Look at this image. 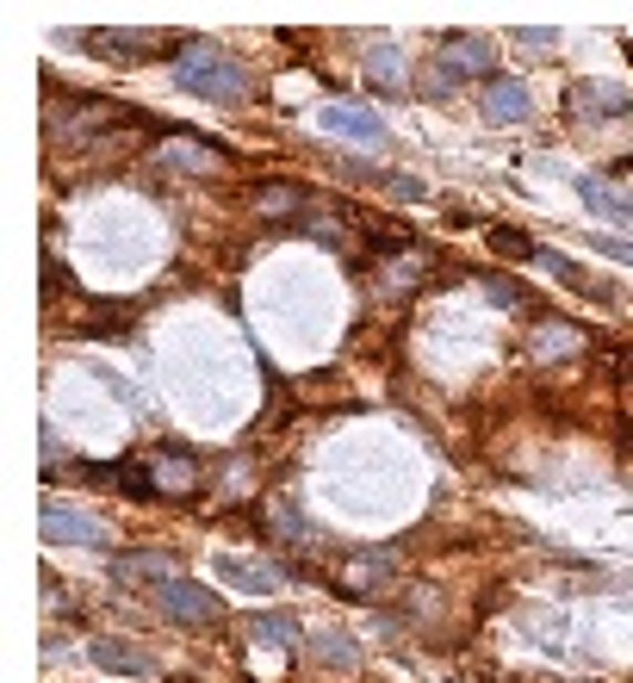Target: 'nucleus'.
<instances>
[{"mask_svg":"<svg viewBox=\"0 0 633 683\" xmlns=\"http://www.w3.org/2000/svg\"><path fill=\"white\" fill-rule=\"evenodd\" d=\"M175 81L187 87V94L211 100V106H242V94H249V69L230 63L218 44H193L187 56H180Z\"/></svg>","mask_w":633,"mask_h":683,"instance_id":"nucleus-1","label":"nucleus"},{"mask_svg":"<svg viewBox=\"0 0 633 683\" xmlns=\"http://www.w3.org/2000/svg\"><path fill=\"white\" fill-rule=\"evenodd\" d=\"M156 603L168 621H180V628H211V621H224V603L211 597L206 584H187V578H168V584H156Z\"/></svg>","mask_w":633,"mask_h":683,"instance_id":"nucleus-2","label":"nucleus"},{"mask_svg":"<svg viewBox=\"0 0 633 683\" xmlns=\"http://www.w3.org/2000/svg\"><path fill=\"white\" fill-rule=\"evenodd\" d=\"M38 528H44V540H63V547H106V522H94L75 504H44Z\"/></svg>","mask_w":633,"mask_h":683,"instance_id":"nucleus-3","label":"nucleus"},{"mask_svg":"<svg viewBox=\"0 0 633 683\" xmlns=\"http://www.w3.org/2000/svg\"><path fill=\"white\" fill-rule=\"evenodd\" d=\"M497 69V38L485 32H459L442 44V81L447 75H491Z\"/></svg>","mask_w":633,"mask_h":683,"instance_id":"nucleus-4","label":"nucleus"},{"mask_svg":"<svg viewBox=\"0 0 633 683\" xmlns=\"http://www.w3.org/2000/svg\"><path fill=\"white\" fill-rule=\"evenodd\" d=\"M316 125L335 131V137H354V144H385V118L373 106H349V100H335V106L316 112Z\"/></svg>","mask_w":633,"mask_h":683,"instance_id":"nucleus-5","label":"nucleus"},{"mask_svg":"<svg viewBox=\"0 0 633 683\" xmlns=\"http://www.w3.org/2000/svg\"><path fill=\"white\" fill-rule=\"evenodd\" d=\"M211 572H218L224 584L249 590V597H268V590H280V584H286L280 566H268V559H242V553H218V559H211Z\"/></svg>","mask_w":633,"mask_h":683,"instance_id":"nucleus-6","label":"nucleus"},{"mask_svg":"<svg viewBox=\"0 0 633 683\" xmlns=\"http://www.w3.org/2000/svg\"><path fill=\"white\" fill-rule=\"evenodd\" d=\"M578 199H584L596 218H609V224H621V230H633V199L621 187H609L602 175H578Z\"/></svg>","mask_w":633,"mask_h":683,"instance_id":"nucleus-7","label":"nucleus"},{"mask_svg":"<svg viewBox=\"0 0 633 683\" xmlns=\"http://www.w3.org/2000/svg\"><path fill=\"white\" fill-rule=\"evenodd\" d=\"M528 112H535V100H528L522 81H509V75H491V81H485V118L509 125V118H528Z\"/></svg>","mask_w":633,"mask_h":683,"instance_id":"nucleus-8","label":"nucleus"},{"mask_svg":"<svg viewBox=\"0 0 633 683\" xmlns=\"http://www.w3.org/2000/svg\"><path fill=\"white\" fill-rule=\"evenodd\" d=\"M94 665L125 671V677H156V659L143 646H125V640H94Z\"/></svg>","mask_w":633,"mask_h":683,"instance_id":"nucleus-9","label":"nucleus"},{"mask_svg":"<svg viewBox=\"0 0 633 683\" xmlns=\"http://www.w3.org/2000/svg\"><path fill=\"white\" fill-rule=\"evenodd\" d=\"M112 578H118V584H131V578L168 584V578H180V572H175V559H168V553H118V559H112Z\"/></svg>","mask_w":633,"mask_h":683,"instance_id":"nucleus-10","label":"nucleus"},{"mask_svg":"<svg viewBox=\"0 0 633 683\" xmlns=\"http://www.w3.org/2000/svg\"><path fill=\"white\" fill-rule=\"evenodd\" d=\"M299 634H304L299 615H286V609H268V615L249 621V640H255V646H286V652H292V646H299Z\"/></svg>","mask_w":633,"mask_h":683,"instance_id":"nucleus-11","label":"nucleus"},{"mask_svg":"<svg viewBox=\"0 0 633 683\" xmlns=\"http://www.w3.org/2000/svg\"><path fill=\"white\" fill-rule=\"evenodd\" d=\"M571 106H578V112H627V106H633V94L621 87V81H578Z\"/></svg>","mask_w":633,"mask_h":683,"instance_id":"nucleus-12","label":"nucleus"},{"mask_svg":"<svg viewBox=\"0 0 633 683\" xmlns=\"http://www.w3.org/2000/svg\"><path fill=\"white\" fill-rule=\"evenodd\" d=\"M491 249L504 255V261H540V242L528 237V230H516V224H497V230H491Z\"/></svg>","mask_w":633,"mask_h":683,"instance_id":"nucleus-13","label":"nucleus"},{"mask_svg":"<svg viewBox=\"0 0 633 683\" xmlns=\"http://www.w3.org/2000/svg\"><path fill=\"white\" fill-rule=\"evenodd\" d=\"M342 175H354V180H380V187L397 193V199H423V187H416L411 175H385V168H366V162H342Z\"/></svg>","mask_w":633,"mask_h":683,"instance_id":"nucleus-14","label":"nucleus"},{"mask_svg":"<svg viewBox=\"0 0 633 683\" xmlns=\"http://www.w3.org/2000/svg\"><path fill=\"white\" fill-rule=\"evenodd\" d=\"M112 478H118V491L137 497V504H149V497H156V473H149V466H137V460H125Z\"/></svg>","mask_w":633,"mask_h":683,"instance_id":"nucleus-15","label":"nucleus"},{"mask_svg":"<svg viewBox=\"0 0 633 683\" xmlns=\"http://www.w3.org/2000/svg\"><path fill=\"white\" fill-rule=\"evenodd\" d=\"M366 75H380V81H404V56H397V44H366Z\"/></svg>","mask_w":633,"mask_h":683,"instance_id":"nucleus-16","label":"nucleus"},{"mask_svg":"<svg viewBox=\"0 0 633 683\" xmlns=\"http://www.w3.org/2000/svg\"><path fill=\"white\" fill-rule=\"evenodd\" d=\"M540 268H547V273H559V280H571V287L596 292V287H590V273L578 268V261H571V255H559V249H540Z\"/></svg>","mask_w":633,"mask_h":683,"instance_id":"nucleus-17","label":"nucleus"},{"mask_svg":"<svg viewBox=\"0 0 633 683\" xmlns=\"http://www.w3.org/2000/svg\"><path fill=\"white\" fill-rule=\"evenodd\" d=\"M311 652H316V659H330V665H354V659H361V646H354V640H335V634H316Z\"/></svg>","mask_w":633,"mask_h":683,"instance_id":"nucleus-18","label":"nucleus"},{"mask_svg":"<svg viewBox=\"0 0 633 683\" xmlns=\"http://www.w3.org/2000/svg\"><path fill=\"white\" fill-rule=\"evenodd\" d=\"M299 206V187H286V180H273V187H261V211L268 218H286V211Z\"/></svg>","mask_w":633,"mask_h":683,"instance_id":"nucleus-19","label":"nucleus"},{"mask_svg":"<svg viewBox=\"0 0 633 683\" xmlns=\"http://www.w3.org/2000/svg\"><path fill=\"white\" fill-rule=\"evenodd\" d=\"M485 287H491V299H497V304H509V311H522V304H528L522 292H516V280H485Z\"/></svg>","mask_w":633,"mask_h":683,"instance_id":"nucleus-20","label":"nucleus"},{"mask_svg":"<svg viewBox=\"0 0 633 683\" xmlns=\"http://www.w3.org/2000/svg\"><path fill=\"white\" fill-rule=\"evenodd\" d=\"M590 242H596L609 261H627V268H633V242H621V237H590Z\"/></svg>","mask_w":633,"mask_h":683,"instance_id":"nucleus-21","label":"nucleus"},{"mask_svg":"<svg viewBox=\"0 0 633 683\" xmlns=\"http://www.w3.org/2000/svg\"><path fill=\"white\" fill-rule=\"evenodd\" d=\"M516 38H522V44H535V50H540V44H553L559 32H547V25H528V32H516Z\"/></svg>","mask_w":633,"mask_h":683,"instance_id":"nucleus-22","label":"nucleus"}]
</instances>
